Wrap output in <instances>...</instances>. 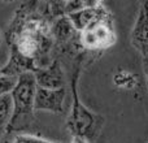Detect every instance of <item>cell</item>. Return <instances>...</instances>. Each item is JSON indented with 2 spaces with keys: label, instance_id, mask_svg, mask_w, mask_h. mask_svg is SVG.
<instances>
[{
  "label": "cell",
  "instance_id": "obj_17",
  "mask_svg": "<svg viewBox=\"0 0 148 143\" xmlns=\"http://www.w3.org/2000/svg\"><path fill=\"white\" fill-rule=\"evenodd\" d=\"M0 41H1V33H0Z\"/></svg>",
  "mask_w": 148,
  "mask_h": 143
},
{
  "label": "cell",
  "instance_id": "obj_18",
  "mask_svg": "<svg viewBox=\"0 0 148 143\" xmlns=\"http://www.w3.org/2000/svg\"><path fill=\"white\" fill-rule=\"evenodd\" d=\"M144 7H147V9H148V5H144Z\"/></svg>",
  "mask_w": 148,
  "mask_h": 143
},
{
  "label": "cell",
  "instance_id": "obj_4",
  "mask_svg": "<svg viewBox=\"0 0 148 143\" xmlns=\"http://www.w3.org/2000/svg\"><path fill=\"white\" fill-rule=\"evenodd\" d=\"M66 98V90L65 87L61 89H44V87H36L35 102H34V109L36 111H48L52 113L65 112L64 102Z\"/></svg>",
  "mask_w": 148,
  "mask_h": 143
},
{
  "label": "cell",
  "instance_id": "obj_1",
  "mask_svg": "<svg viewBox=\"0 0 148 143\" xmlns=\"http://www.w3.org/2000/svg\"><path fill=\"white\" fill-rule=\"evenodd\" d=\"M36 81L33 72L20 74L13 90L10 91L13 102V113L7 126L4 137L17 133H31L35 125L34 102L36 92Z\"/></svg>",
  "mask_w": 148,
  "mask_h": 143
},
{
  "label": "cell",
  "instance_id": "obj_7",
  "mask_svg": "<svg viewBox=\"0 0 148 143\" xmlns=\"http://www.w3.org/2000/svg\"><path fill=\"white\" fill-rule=\"evenodd\" d=\"M66 16L70 20V22L73 23L74 29L81 33L84 29L88 28L92 22H95L97 18L107 17L108 12L97 4V5L83 7V8H81V9H77V10H74V12L68 13Z\"/></svg>",
  "mask_w": 148,
  "mask_h": 143
},
{
  "label": "cell",
  "instance_id": "obj_5",
  "mask_svg": "<svg viewBox=\"0 0 148 143\" xmlns=\"http://www.w3.org/2000/svg\"><path fill=\"white\" fill-rule=\"evenodd\" d=\"M36 85L44 89H61L65 87V76L60 60L55 57L48 65L34 72Z\"/></svg>",
  "mask_w": 148,
  "mask_h": 143
},
{
  "label": "cell",
  "instance_id": "obj_13",
  "mask_svg": "<svg viewBox=\"0 0 148 143\" xmlns=\"http://www.w3.org/2000/svg\"><path fill=\"white\" fill-rule=\"evenodd\" d=\"M70 143H91L87 138L84 137H79V135H72V141Z\"/></svg>",
  "mask_w": 148,
  "mask_h": 143
},
{
  "label": "cell",
  "instance_id": "obj_15",
  "mask_svg": "<svg viewBox=\"0 0 148 143\" xmlns=\"http://www.w3.org/2000/svg\"><path fill=\"white\" fill-rule=\"evenodd\" d=\"M142 3H143V5H148V0H142Z\"/></svg>",
  "mask_w": 148,
  "mask_h": 143
},
{
  "label": "cell",
  "instance_id": "obj_9",
  "mask_svg": "<svg viewBox=\"0 0 148 143\" xmlns=\"http://www.w3.org/2000/svg\"><path fill=\"white\" fill-rule=\"evenodd\" d=\"M131 41L138 51L143 54V56L148 55V9L142 5L140 12L136 18L135 26L131 33Z\"/></svg>",
  "mask_w": 148,
  "mask_h": 143
},
{
  "label": "cell",
  "instance_id": "obj_11",
  "mask_svg": "<svg viewBox=\"0 0 148 143\" xmlns=\"http://www.w3.org/2000/svg\"><path fill=\"white\" fill-rule=\"evenodd\" d=\"M3 143H59L46 139L40 135H36L33 133H17L12 134V135L4 137Z\"/></svg>",
  "mask_w": 148,
  "mask_h": 143
},
{
  "label": "cell",
  "instance_id": "obj_8",
  "mask_svg": "<svg viewBox=\"0 0 148 143\" xmlns=\"http://www.w3.org/2000/svg\"><path fill=\"white\" fill-rule=\"evenodd\" d=\"M10 48V56L8 63L4 65L3 68H0V74H4V76H12V77H18L20 74L27 73V72H35L38 69L36 67V63L34 59L23 56L22 54L17 51L13 47Z\"/></svg>",
  "mask_w": 148,
  "mask_h": 143
},
{
  "label": "cell",
  "instance_id": "obj_12",
  "mask_svg": "<svg viewBox=\"0 0 148 143\" xmlns=\"http://www.w3.org/2000/svg\"><path fill=\"white\" fill-rule=\"evenodd\" d=\"M17 78L18 77L0 74V96L5 94H10V91L13 90L16 82H17Z\"/></svg>",
  "mask_w": 148,
  "mask_h": 143
},
{
  "label": "cell",
  "instance_id": "obj_2",
  "mask_svg": "<svg viewBox=\"0 0 148 143\" xmlns=\"http://www.w3.org/2000/svg\"><path fill=\"white\" fill-rule=\"evenodd\" d=\"M79 77V65H77L72 76V92L73 104L70 115L66 120V129L72 135H79L87 138L91 143L97 138L104 124V118L100 115L91 112L82 104L77 91V82Z\"/></svg>",
  "mask_w": 148,
  "mask_h": 143
},
{
  "label": "cell",
  "instance_id": "obj_3",
  "mask_svg": "<svg viewBox=\"0 0 148 143\" xmlns=\"http://www.w3.org/2000/svg\"><path fill=\"white\" fill-rule=\"evenodd\" d=\"M116 34L107 17L97 18L87 29L79 33V43L87 50H104L114 44Z\"/></svg>",
  "mask_w": 148,
  "mask_h": 143
},
{
  "label": "cell",
  "instance_id": "obj_6",
  "mask_svg": "<svg viewBox=\"0 0 148 143\" xmlns=\"http://www.w3.org/2000/svg\"><path fill=\"white\" fill-rule=\"evenodd\" d=\"M77 30L74 29L73 23L68 18L66 14L60 16L55 18V21L51 23V35L53 38V48L57 51H61L65 47L73 44V39Z\"/></svg>",
  "mask_w": 148,
  "mask_h": 143
},
{
  "label": "cell",
  "instance_id": "obj_14",
  "mask_svg": "<svg viewBox=\"0 0 148 143\" xmlns=\"http://www.w3.org/2000/svg\"><path fill=\"white\" fill-rule=\"evenodd\" d=\"M143 67H144V72H146L147 78H148V55L147 56H143Z\"/></svg>",
  "mask_w": 148,
  "mask_h": 143
},
{
  "label": "cell",
  "instance_id": "obj_16",
  "mask_svg": "<svg viewBox=\"0 0 148 143\" xmlns=\"http://www.w3.org/2000/svg\"><path fill=\"white\" fill-rule=\"evenodd\" d=\"M4 1H14V0H4Z\"/></svg>",
  "mask_w": 148,
  "mask_h": 143
},
{
  "label": "cell",
  "instance_id": "obj_10",
  "mask_svg": "<svg viewBox=\"0 0 148 143\" xmlns=\"http://www.w3.org/2000/svg\"><path fill=\"white\" fill-rule=\"evenodd\" d=\"M13 113V102L10 94L0 96V139L4 138L7 126L10 121Z\"/></svg>",
  "mask_w": 148,
  "mask_h": 143
}]
</instances>
